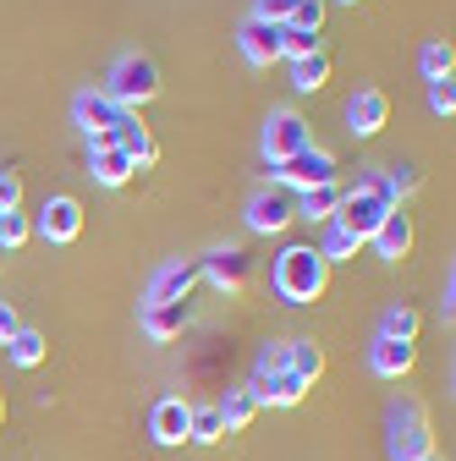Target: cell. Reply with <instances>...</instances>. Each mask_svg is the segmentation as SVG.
<instances>
[{
    "label": "cell",
    "mask_w": 456,
    "mask_h": 461,
    "mask_svg": "<svg viewBox=\"0 0 456 461\" xmlns=\"http://www.w3.org/2000/svg\"><path fill=\"white\" fill-rule=\"evenodd\" d=\"M44 352H50V346H44V335H39L33 324H23V330L6 340V357H12L17 368H39V363H44Z\"/></svg>",
    "instance_id": "cell-25"
},
{
    "label": "cell",
    "mask_w": 456,
    "mask_h": 461,
    "mask_svg": "<svg viewBox=\"0 0 456 461\" xmlns=\"http://www.w3.org/2000/svg\"><path fill=\"white\" fill-rule=\"evenodd\" d=\"M335 154L330 149H303V154H292V159H280V165H269L264 176L269 182H280V187H292V193H308V187H330L335 182Z\"/></svg>",
    "instance_id": "cell-5"
},
{
    "label": "cell",
    "mask_w": 456,
    "mask_h": 461,
    "mask_svg": "<svg viewBox=\"0 0 456 461\" xmlns=\"http://www.w3.org/2000/svg\"><path fill=\"white\" fill-rule=\"evenodd\" d=\"M17 330H23V319H17V308H12L6 297H0V346H6V340H12Z\"/></svg>",
    "instance_id": "cell-38"
},
{
    "label": "cell",
    "mask_w": 456,
    "mask_h": 461,
    "mask_svg": "<svg viewBox=\"0 0 456 461\" xmlns=\"http://www.w3.org/2000/svg\"><path fill=\"white\" fill-rule=\"evenodd\" d=\"M193 280H198V258H165V264L149 275V285H143V308H160V303H187Z\"/></svg>",
    "instance_id": "cell-10"
},
{
    "label": "cell",
    "mask_w": 456,
    "mask_h": 461,
    "mask_svg": "<svg viewBox=\"0 0 456 461\" xmlns=\"http://www.w3.org/2000/svg\"><path fill=\"white\" fill-rule=\"evenodd\" d=\"M385 122H390V99L363 83V88L347 99V127H352V138H379Z\"/></svg>",
    "instance_id": "cell-12"
},
{
    "label": "cell",
    "mask_w": 456,
    "mask_h": 461,
    "mask_svg": "<svg viewBox=\"0 0 456 461\" xmlns=\"http://www.w3.org/2000/svg\"><path fill=\"white\" fill-rule=\"evenodd\" d=\"M105 99H116L122 110H132L138 115V104H149L154 94H160V67L149 61V55H138V50H127L116 67H110V77H105V88H99Z\"/></svg>",
    "instance_id": "cell-4"
},
{
    "label": "cell",
    "mask_w": 456,
    "mask_h": 461,
    "mask_svg": "<svg viewBox=\"0 0 456 461\" xmlns=\"http://www.w3.org/2000/svg\"><path fill=\"white\" fill-rule=\"evenodd\" d=\"M418 67H424V77L434 83V77H451V67H456V55H451V44H445V39H429V44L418 50Z\"/></svg>",
    "instance_id": "cell-29"
},
{
    "label": "cell",
    "mask_w": 456,
    "mask_h": 461,
    "mask_svg": "<svg viewBox=\"0 0 456 461\" xmlns=\"http://www.w3.org/2000/svg\"><path fill=\"white\" fill-rule=\"evenodd\" d=\"M379 335H390V340H413V335H418V313H413L407 303L385 308V319H379Z\"/></svg>",
    "instance_id": "cell-31"
},
{
    "label": "cell",
    "mask_w": 456,
    "mask_h": 461,
    "mask_svg": "<svg viewBox=\"0 0 456 461\" xmlns=\"http://www.w3.org/2000/svg\"><path fill=\"white\" fill-rule=\"evenodd\" d=\"M358 237H347V230H341L335 220H324V237H319V258L324 264H341V258H358Z\"/></svg>",
    "instance_id": "cell-28"
},
{
    "label": "cell",
    "mask_w": 456,
    "mask_h": 461,
    "mask_svg": "<svg viewBox=\"0 0 456 461\" xmlns=\"http://www.w3.org/2000/svg\"><path fill=\"white\" fill-rule=\"evenodd\" d=\"M324 83H330V55H324V50L297 55V61H292V88H297V94H319Z\"/></svg>",
    "instance_id": "cell-22"
},
{
    "label": "cell",
    "mask_w": 456,
    "mask_h": 461,
    "mask_svg": "<svg viewBox=\"0 0 456 461\" xmlns=\"http://www.w3.org/2000/svg\"><path fill=\"white\" fill-rule=\"evenodd\" d=\"M33 230H39L44 242H78V230H83V203H78V198H67V193L44 198V209H39Z\"/></svg>",
    "instance_id": "cell-11"
},
{
    "label": "cell",
    "mask_w": 456,
    "mask_h": 461,
    "mask_svg": "<svg viewBox=\"0 0 456 461\" xmlns=\"http://www.w3.org/2000/svg\"><path fill=\"white\" fill-rule=\"evenodd\" d=\"M369 242H374V253H379L385 264H402V258H407V248H413V220H407L402 209H390Z\"/></svg>",
    "instance_id": "cell-14"
},
{
    "label": "cell",
    "mask_w": 456,
    "mask_h": 461,
    "mask_svg": "<svg viewBox=\"0 0 456 461\" xmlns=\"http://www.w3.org/2000/svg\"><path fill=\"white\" fill-rule=\"evenodd\" d=\"M429 110L434 115H456V83L451 77H434L429 83Z\"/></svg>",
    "instance_id": "cell-35"
},
{
    "label": "cell",
    "mask_w": 456,
    "mask_h": 461,
    "mask_svg": "<svg viewBox=\"0 0 456 461\" xmlns=\"http://www.w3.org/2000/svg\"><path fill=\"white\" fill-rule=\"evenodd\" d=\"M308 395V384L297 379V374H287V368H280L264 390H259V407H297V401Z\"/></svg>",
    "instance_id": "cell-24"
},
{
    "label": "cell",
    "mask_w": 456,
    "mask_h": 461,
    "mask_svg": "<svg viewBox=\"0 0 456 461\" xmlns=\"http://www.w3.org/2000/svg\"><path fill=\"white\" fill-rule=\"evenodd\" d=\"M0 423H6V395H0Z\"/></svg>",
    "instance_id": "cell-40"
},
{
    "label": "cell",
    "mask_w": 456,
    "mask_h": 461,
    "mask_svg": "<svg viewBox=\"0 0 456 461\" xmlns=\"http://www.w3.org/2000/svg\"><path fill=\"white\" fill-rule=\"evenodd\" d=\"M287 374H297L303 384H314L324 374V352L314 340H287Z\"/></svg>",
    "instance_id": "cell-23"
},
{
    "label": "cell",
    "mask_w": 456,
    "mask_h": 461,
    "mask_svg": "<svg viewBox=\"0 0 456 461\" xmlns=\"http://www.w3.org/2000/svg\"><path fill=\"white\" fill-rule=\"evenodd\" d=\"M28 214H17V209H6L0 214V248H17V242H28Z\"/></svg>",
    "instance_id": "cell-34"
},
{
    "label": "cell",
    "mask_w": 456,
    "mask_h": 461,
    "mask_svg": "<svg viewBox=\"0 0 456 461\" xmlns=\"http://www.w3.org/2000/svg\"><path fill=\"white\" fill-rule=\"evenodd\" d=\"M0 258H6V248H0Z\"/></svg>",
    "instance_id": "cell-42"
},
{
    "label": "cell",
    "mask_w": 456,
    "mask_h": 461,
    "mask_svg": "<svg viewBox=\"0 0 456 461\" xmlns=\"http://www.w3.org/2000/svg\"><path fill=\"white\" fill-rule=\"evenodd\" d=\"M17 203H23V182L12 176V170H0V214L17 209Z\"/></svg>",
    "instance_id": "cell-37"
},
{
    "label": "cell",
    "mask_w": 456,
    "mask_h": 461,
    "mask_svg": "<svg viewBox=\"0 0 456 461\" xmlns=\"http://www.w3.org/2000/svg\"><path fill=\"white\" fill-rule=\"evenodd\" d=\"M132 159L116 149V138H99V143H88V176L99 182V187H122L127 176H132Z\"/></svg>",
    "instance_id": "cell-13"
},
{
    "label": "cell",
    "mask_w": 456,
    "mask_h": 461,
    "mask_svg": "<svg viewBox=\"0 0 456 461\" xmlns=\"http://www.w3.org/2000/svg\"><path fill=\"white\" fill-rule=\"evenodd\" d=\"M198 280H209V285H220V292H242V285L253 280V258H248V248H209L204 258H198Z\"/></svg>",
    "instance_id": "cell-9"
},
{
    "label": "cell",
    "mask_w": 456,
    "mask_h": 461,
    "mask_svg": "<svg viewBox=\"0 0 456 461\" xmlns=\"http://www.w3.org/2000/svg\"><path fill=\"white\" fill-rule=\"evenodd\" d=\"M424 461H434V456H424Z\"/></svg>",
    "instance_id": "cell-43"
},
{
    "label": "cell",
    "mask_w": 456,
    "mask_h": 461,
    "mask_svg": "<svg viewBox=\"0 0 456 461\" xmlns=\"http://www.w3.org/2000/svg\"><path fill=\"white\" fill-rule=\"evenodd\" d=\"M396 203L385 198V187H379V176H363L352 193H341V203H335V225L341 230H347V237H358V242H369L374 237V230H379V220L390 214Z\"/></svg>",
    "instance_id": "cell-3"
},
{
    "label": "cell",
    "mask_w": 456,
    "mask_h": 461,
    "mask_svg": "<svg viewBox=\"0 0 456 461\" xmlns=\"http://www.w3.org/2000/svg\"><path fill=\"white\" fill-rule=\"evenodd\" d=\"M319 50V33H297V28H280V55L297 61V55H314Z\"/></svg>",
    "instance_id": "cell-33"
},
{
    "label": "cell",
    "mask_w": 456,
    "mask_h": 461,
    "mask_svg": "<svg viewBox=\"0 0 456 461\" xmlns=\"http://www.w3.org/2000/svg\"><path fill=\"white\" fill-rule=\"evenodd\" d=\"M451 313H456V275H445V292H440V319L451 324Z\"/></svg>",
    "instance_id": "cell-39"
},
{
    "label": "cell",
    "mask_w": 456,
    "mask_h": 461,
    "mask_svg": "<svg viewBox=\"0 0 456 461\" xmlns=\"http://www.w3.org/2000/svg\"><path fill=\"white\" fill-rule=\"evenodd\" d=\"M292 12H297V0H259V12H253V17H259V23H280V28H287V17H292Z\"/></svg>",
    "instance_id": "cell-36"
},
{
    "label": "cell",
    "mask_w": 456,
    "mask_h": 461,
    "mask_svg": "<svg viewBox=\"0 0 456 461\" xmlns=\"http://www.w3.org/2000/svg\"><path fill=\"white\" fill-rule=\"evenodd\" d=\"M275 292H280V303H314L319 292H324V280H330V264L319 258V248H287L275 258Z\"/></svg>",
    "instance_id": "cell-2"
},
{
    "label": "cell",
    "mask_w": 456,
    "mask_h": 461,
    "mask_svg": "<svg viewBox=\"0 0 456 461\" xmlns=\"http://www.w3.org/2000/svg\"><path fill=\"white\" fill-rule=\"evenodd\" d=\"M116 149H122V154H127V159H132V165H138V170H143V165H154V159H160V143H154V138H149V127H143V122H138V115H132V122H127V127H122V132H116Z\"/></svg>",
    "instance_id": "cell-21"
},
{
    "label": "cell",
    "mask_w": 456,
    "mask_h": 461,
    "mask_svg": "<svg viewBox=\"0 0 456 461\" xmlns=\"http://www.w3.org/2000/svg\"><path fill=\"white\" fill-rule=\"evenodd\" d=\"M347 6H358V0H347Z\"/></svg>",
    "instance_id": "cell-41"
},
{
    "label": "cell",
    "mask_w": 456,
    "mask_h": 461,
    "mask_svg": "<svg viewBox=\"0 0 456 461\" xmlns=\"http://www.w3.org/2000/svg\"><path fill=\"white\" fill-rule=\"evenodd\" d=\"M385 450H390V461H424V456H434L429 412H424L418 395H390V407H385Z\"/></svg>",
    "instance_id": "cell-1"
},
{
    "label": "cell",
    "mask_w": 456,
    "mask_h": 461,
    "mask_svg": "<svg viewBox=\"0 0 456 461\" xmlns=\"http://www.w3.org/2000/svg\"><path fill=\"white\" fill-rule=\"evenodd\" d=\"M374 176H379V187H385V198H390L396 209H402V198H407V193H418V182H424L418 170H413V165H402V159L385 165V170H374Z\"/></svg>",
    "instance_id": "cell-26"
},
{
    "label": "cell",
    "mask_w": 456,
    "mask_h": 461,
    "mask_svg": "<svg viewBox=\"0 0 456 461\" xmlns=\"http://www.w3.org/2000/svg\"><path fill=\"white\" fill-rule=\"evenodd\" d=\"M248 230H259V237H275V230H287L297 220V193L280 187V182H264L253 198H248Z\"/></svg>",
    "instance_id": "cell-6"
},
{
    "label": "cell",
    "mask_w": 456,
    "mask_h": 461,
    "mask_svg": "<svg viewBox=\"0 0 456 461\" xmlns=\"http://www.w3.org/2000/svg\"><path fill=\"white\" fill-rule=\"evenodd\" d=\"M237 44H242V55H248L253 67L280 61V23H259V17H248L242 33H237Z\"/></svg>",
    "instance_id": "cell-16"
},
{
    "label": "cell",
    "mask_w": 456,
    "mask_h": 461,
    "mask_svg": "<svg viewBox=\"0 0 456 461\" xmlns=\"http://www.w3.org/2000/svg\"><path fill=\"white\" fill-rule=\"evenodd\" d=\"M187 439H193V445H214V439H225L220 412H214V407H193V412H187Z\"/></svg>",
    "instance_id": "cell-30"
},
{
    "label": "cell",
    "mask_w": 456,
    "mask_h": 461,
    "mask_svg": "<svg viewBox=\"0 0 456 461\" xmlns=\"http://www.w3.org/2000/svg\"><path fill=\"white\" fill-rule=\"evenodd\" d=\"M413 340H390V335H374V346H369V368L379 374V379H402L407 368H413Z\"/></svg>",
    "instance_id": "cell-17"
},
{
    "label": "cell",
    "mask_w": 456,
    "mask_h": 461,
    "mask_svg": "<svg viewBox=\"0 0 456 461\" xmlns=\"http://www.w3.org/2000/svg\"><path fill=\"white\" fill-rule=\"evenodd\" d=\"M287 28H297V33H319V28H324V0H297V12L287 17Z\"/></svg>",
    "instance_id": "cell-32"
},
{
    "label": "cell",
    "mask_w": 456,
    "mask_h": 461,
    "mask_svg": "<svg viewBox=\"0 0 456 461\" xmlns=\"http://www.w3.org/2000/svg\"><path fill=\"white\" fill-rule=\"evenodd\" d=\"M303 149H314L308 122H303L297 110H275L269 122H264V165H280V159H292Z\"/></svg>",
    "instance_id": "cell-8"
},
{
    "label": "cell",
    "mask_w": 456,
    "mask_h": 461,
    "mask_svg": "<svg viewBox=\"0 0 456 461\" xmlns=\"http://www.w3.org/2000/svg\"><path fill=\"white\" fill-rule=\"evenodd\" d=\"M72 115H78V127L88 132V143L116 138V132L132 122V110H122L116 99H105V94H94V88H83V94L72 99Z\"/></svg>",
    "instance_id": "cell-7"
},
{
    "label": "cell",
    "mask_w": 456,
    "mask_h": 461,
    "mask_svg": "<svg viewBox=\"0 0 456 461\" xmlns=\"http://www.w3.org/2000/svg\"><path fill=\"white\" fill-rule=\"evenodd\" d=\"M214 412H220V429L225 434H242L253 418H259V401L248 390H225V401H214Z\"/></svg>",
    "instance_id": "cell-19"
},
{
    "label": "cell",
    "mask_w": 456,
    "mask_h": 461,
    "mask_svg": "<svg viewBox=\"0 0 456 461\" xmlns=\"http://www.w3.org/2000/svg\"><path fill=\"white\" fill-rule=\"evenodd\" d=\"M187 412H193V407H187L182 395H165L160 407L149 412V434H154V445H182V439H187Z\"/></svg>",
    "instance_id": "cell-15"
},
{
    "label": "cell",
    "mask_w": 456,
    "mask_h": 461,
    "mask_svg": "<svg viewBox=\"0 0 456 461\" xmlns=\"http://www.w3.org/2000/svg\"><path fill=\"white\" fill-rule=\"evenodd\" d=\"M193 319L187 303H160V308H143V335L149 340H170V335H182Z\"/></svg>",
    "instance_id": "cell-18"
},
{
    "label": "cell",
    "mask_w": 456,
    "mask_h": 461,
    "mask_svg": "<svg viewBox=\"0 0 456 461\" xmlns=\"http://www.w3.org/2000/svg\"><path fill=\"white\" fill-rule=\"evenodd\" d=\"M335 203H341V187L330 182V187H308V193H297V220H330L335 214Z\"/></svg>",
    "instance_id": "cell-27"
},
{
    "label": "cell",
    "mask_w": 456,
    "mask_h": 461,
    "mask_svg": "<svg viewBox=\"0 0 456 461\" xmlns=\"http://www.w3.org/2000/svg\"><path fill=\"white\" fill-rule=\"evenodd\" d=\"M280 368H287V340H269V346H259V352H253V374H248V384H242V390L259 401V390H264V384H269Z\"/></svg>",
    "instance_id": "cell-20"
}]
</instances>
